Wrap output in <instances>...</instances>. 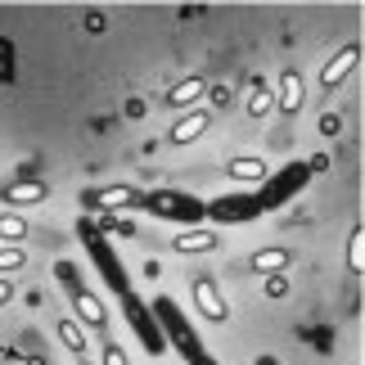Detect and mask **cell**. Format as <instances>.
<instances>
[{"label":"cell","mask_w":365,"mask_h":365,"mask_svg":"<svg viewBox=\"0 0 365 365\" xmlns=\"http://www.w3.org/2000/svg\"><path fill=\"white\" fill-rule=\"evenodd\" d=\"M5 302H14V284H9L5 275H0V307H5Z\"/></svg>","instance_id":"19"},{"label":"cell","mask_w":365,"mask_h":365,"mask_svg":"<svg viewBox=\"0 0 365 365\" xmlns=\"http://www.w3.org/2000/svg\"><path fill=\"white\" fill-rule=\"evenodd\" d=\"M59 343H63L73 356H81V352H86V329H81L73 316H63V320H59Z\"/></svg>","instance_id":"11"},{"label":"cell","mask_w":365,"mask_h":365,"mask_svg":"<svg viewBox=\"0 0 365 365\" xmlns=\"http://www.w3.org/2000/svg\"><path fill=\"white\" fill-rule=\"evenodd\" d=\"M68 298H73V312H77V325L81 329H108V312L104 302L95 298L91 289H77V279L68 275Z\"/></svg>","instance_id":"1"},{"label":"cell","mask_w":365,"mask_h":365,"mask_svg":"<svg viewBox=\"0 0 365 365\" xmlns=\"http://www.w3.org/2000/svg\"><path fill=\"white\" fill-rule=\"evenodd\" d=\"M172 248L176 252H217L221 248V235H212V230H185V235H176V240H172Z\"/></svg>","instance_id":"8"},{"label":"cell","mask_w":365,"mask_h":365,"mask_svg":"<svg viewBox=\"0 0 365 365\" xmlns=\"http://www.w3.org/2000/svg\"><path fill=\"white\" fill-rule=\"evenodd\" d=\"M244 108H248V118H266V113H271V95H266V86H262V81H252V91H248V100H244Z\"/></svg>","instance_id":"15"},{"label":"cell","mask_w":365,"mask_h":365,"mask_svg":"<svg viewBox=\"0 0 365 365\" xmlns=\"http://www.w3.org/2000/svg\"><path fill=\"white\" fill-rule=\"evenodd\" d=\"M135 199H140V194H135L131 185H108V190H95V194H91V203L104 207V212H113V207H131Z\"/></svg>","instance_id":"10"},{"label":"cell","mask_w":365,"mask_h":365,"mask_svg":"<svg viewBox=\"0 0 365 365\" xmlns=\"http://www.w3.org/2000/svg\"><path fill=\"white\" fill-rule=\"evenodd\" d=\"M266 293H271V298H284V275H266Z\"/></svg>","instance_id":"18"},{"label":"cell","mask_w":365,"mask_h":365,"mask_svg":"<svg viewBox=\"0 0 365 365\" xmlns=\"http://www.w3.org/2000/svg\"><path fill=\"white\" fill-rule=\"evenodd\" d=\"M302 100H307L302 77L293 73V68H289V73H279V91H275V100H271V104H275L284 118H293V113H302Z\"/></svg>","instance_id":"5"},{"label":"cell","mask_w":365,"mask_h":365,"mask_svg":"<svg viewBox=\"0 0 365 365\" xmlns=\"http://www.w3.org/2000/svg\"><path fill=\"white\" fill-rule=\"evenodd\" d=\"M194 307H199V316L203 320H212V325H226L230 320V302H226V293L217 289V279H194Z\"/></svg>","instance_id":"3"},{"label":"cell","mask_w":365,"mask_h":365,"mask_svg":"<svg viewBox=\"0 0 365 365\" xmlns=\"http://www.w3.org/2000/svg\"><path fill=\"white\" fill-rule=\"evenodd\" d=\"M347 271H352V275L365 271V230H361V226L347 235Z\"/></svg>","instance_id":"14"},{"label":"cell","mask_w":365,"mask_h":365,"mask_svg":"<svg viewBox=\"0 0 365 365\" xmlns=\"http://www.w3.org/2000/svg\"><path fill=\"white\" fill-rule=\"evenodd\" d=\"M46 185L41 180H9V185H0V199H5L9 207H36V203H46Z\"/></svg>","instance_id":"6"},{"label":"cell","mask_w":365,"mask_h":365,"mask_svg":"<svg viewBox=\"0 0 365 365\" xmlns=\"http://www.w3.org/2000/svg\"><path fill=\"white\" fill-rule=\"evenodd\" d=\"M289 262H293L289 248H262V252H252V271H257V275H279V271H289Z\"/></svg>","instance_id":"9"},{"label":"cell","mask_w":365,"mask_h":365,"mask_svg":"<svg viewBox=\"0 0 365 365\" xmlns=\"http://www.w3.org/2000/svg\"><path fill=\"white\" fill-rule=\"evenodd\" d=\"M104 365H131V361H126V352H122V347H118L113 339L104 343Z\"/></svg>","instance_id":"17"},{"label":"cell","mask_w":365,"mask_h":365,"mask_svg":"<svg viewBox=\"0 0 365 365\" xmlns=\"http://www.w3.org/2000/svg\"><path fill=\"white\" fill-rule=\"evenodd\" d=\"M203 91H207L203 77H180L176 86L167 91V108H180V113H190V108L203 100Z\"/></svg>","instance_id":"7"},{"label":"cell","mask_w":365,"mask_h":365,"mask_svg":"<svg viewBox=\"0 0 365 365\" xmlns=\"http://www.w3.org/2000/svg\"><path fill=\"white\" fill-rule=\"evenodd\" d=\"M226 176H235V180H266V163L262 158H230Z\"/></svg>","instance_id":"12"},{"label":"cell","mask_w":365,"mask_h":365,"mask_svg":"<svg viewBox=\"0 0 365 365\" xmlns=\"http://www.w3.org/2000/svg\"><path fill=\"white\" fill-rule=\"evenodd\" d=\"M207 126H212V113H207V108H190V113H180L172 122L167 140H172V145H194L199 135H207Z\"/></svg>","instance_id":"4"},{"label":"cell","mask_w":365,"mask_h":365,"mask_svg":"<svg viewBox=\"0 0 365 365\" xmlns=\"http://www.w3.org/2000/svg\"><path fill=\"white\" fill-rule=\"evenodd\" d=\"M257 365H279V361H275V356H262V361H257Z\"/></svg>","instance_id":"20"},{"label":"cell","mask_w":365,"mask_h":365,"mask_svg":"<svg viewBox=\"0 0 365 365\" xmlns=\"http://www.w3.org/2000/svg\"><path fill=\"white\" fill-rule=\"evenodd\" d=\"M27 266V252L19 244H0V275H9V271H23Z\"/></svg>","instance_id":"16"},{"label":"cell","mask_w":365,"mask_h":365,"mask_svg":"<svg viewBox=\"0 0 365 365\" xmlns=\"http://www.w3.org/2000/svg\"><path fill=\"white\" fill-rule=\"evenodd\" d=\"M356 63H361V46H356V41H352V46H343L339 54H329V63L320 68V91L334 95V91H339L347 77L356 73Z\"/></svg>","instance_id":"2"},{"label":"cell","mask_w":365,"mask_h":365,"mask_svg":"<svg viewBox=\"0 0 365 365\" xmlns=\"http://www.w3.org/2000/svg\"><path fill=\"white\" fill-rule=\"evenodd\" d=\"M27 240V221L19 212H0V244H23Z\"/></svg>","instance_id":"13"}]
</instances>
